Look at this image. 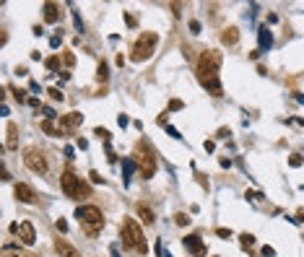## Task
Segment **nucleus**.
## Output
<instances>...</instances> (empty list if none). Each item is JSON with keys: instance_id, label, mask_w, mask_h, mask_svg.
Listing matches in <instances>:
<instances>
[{"instance_id": "f257e3e1", "label": "nucleus", "mask_w": 304, "mask_h": 257, "mask_svg": "<svg viewBox=\"0 0 304 257\" xmlns=\"http://www.w3.org/2000/svg\"><path fill=\"white\" fill-rule=\"evenodd\" d=\"M219 70H221V52L216 50H206L198 60V78L213 96H221V81H219Z\"/></svg>"}, {"instance_id": "f03ea898", "label": "nucleus", "mask_w": 304, "mask_h": 257, "mask_svg": "<svg viewBox=\"0 0 304 257\" xmlns=\"http://www.w3.org/2000/svg\"><path fill=\"white\" fill-rule=\"evenodd\" d=\"M120 237H122V244L127 249H136V252H143L146 254V239H143V229L138 226L136 218H125L122 226H120Z\"/></svg>"}, {"instance_id": "7ed1b4c3", "label": "nucleus", "mask_w": 304, "mask_h": 257, "mask_svg": "<svg viewBox=\"0 0 304 257\" xmlns=\"http://www.w3.org/2000/svg\"><path fill=\"white\" fill-rule=\"evenodd\" d=\"M76 218H78V224L83 226V231L89 234V237H96V234L102 231V226H104V216H102V210L96 205H81L76 210Z\"/></svg>"}, {"instance_id": "20e7f679", "label": "nucleus", "mask_w": 304, "mask_h": 257, "mask_svg": "<svg viewBox=\"0 0 304 257\" xmlns=\"http://www.w3.org/2000/svg\"><path fill=\"white\" fill-rule=\"evenodd\" d=\"M156 42H159V36H156L154 31H146V34H141V36H138V42L133 45V52H130V60H133V62H143V60H148L151 55H154V50H156Z\"/></svg>"}, {"instance_id": "39448f33", "label": "nucleus", "mask_w": 304, "mask_h": 257, "mask_svg": "<svg viewBox=\"0 0 304 257\" xmlns=\"http://www.w3.org/2000/svg\"><path fill=\"white\" fill-rule=\"evenodd\" d=\"M136 161H138V169H141L143 179H151V177H154V171H156V159H154V151H151L148 143L141 140V143L136 145Z\"/></svg>"}, {"instance_id": "423d86ee", "label": "nucleus", "mask_w": 304, "mask_h": 257, "mask_svg": "<svg viewBox=\"0 0 304 257\" xmlns=\"http://www.w3.org/2000/svg\"><path fill=\"white\" fill-rule=\"evenodd\" d=\"M60 185H62L65 198H71V200H78L81 195H86V192H89V187H86V185L81 182V177H76L71 169H65V171H62Z\"/></svg>"}, {"instance_id": "0eeeda50", "label": "nucleus", "mask_w": 304, "mask_h": 257, "mask_svg": "<svg viewBox=\"0 0 304 257\" xmlns=\"http://www.w3.org/2000/svg\"><path fill=\"white\" fill-rule=\"evenodd\" d=\"M24 164L34 171V174H47V159H45V154H42V151H37V148H26Z\"/></svg>"}, {"instance_id": "6e6552de", "label": "nucleus", "mask_w": 304, "mask_h": 257, "mask_svg": "<svg viewBox=\"0 0 304 257\" xmlns=\"http://www.w3.org/2000/svg\"><path fill=\"white\" fill-rule=\"evenodd\" d=\"M11 231H13L16 237L21 239V244H34V242H37L34 226H31L29 221H24V224H13V226H11Z\"/></svg>"}, {"instance_id": "1a4fd4ad", "label": "nucleus", "mask_w": 304, "mask_h": 257, "mask_svg": "<svg viewBox=\"0 0 304 257\" xmlns=\"http://www.w3.org/2000/svg\"><path fill=\"white\" fill-rule=\"evenodd\" d=\"M81 122H83V115H78V112L62 115V117H60V130H62V135H65V133H71V130H76Z\"/></svg>"}, {"instance_id": "9d476101", "label": "nucleus", "mask_w": 304, "mask_h": 257, "mask_svg": "<svg viewBox=\"0 0 304 257\" xmlns=\"http://www.w3.org/2000/svg\"><path fill=\"white\" fill-rule=\"evenodd\" d=\"M182 244H185V247H187L195 257H203V254H206V244L200 242L198 234H190V237H185V239H182Z\"/></svg>"}, {"instance_id": "9b49d317", "label": "nucleus", "mask_w": 304, "mask_h": 257, "mask_svg": "<svg viewBox=\"0 0 304 257\" xmlns=\"http://www.w3.org/2000/svg\"><path fill=\"white\" fill-rule=\"evenodd\" d=\"M16 198H18L21 203H34V200H37L34 190H31L29 185H24V182H18V185H16Z\"/></svg>"}, {"instance_id": "f8f14e48", "label": "nucleus", "mask_w": 304, "mask_h": 257, "mask_svg": "<svg viewBox=\"0 0 304 257\" xmlns=\"http://www.w3.org/2000/svg\"><path fill=\"white\" fill-rule=\"evenodd\" d=\"M60 16H62V11H60L57 3H45V21L47 24H57Z\"/></svg>"}, {"instance_id": "ddd939ff", "label": "nucleus", "mask_w": 304, "mask_h": 257, "mask_svg": "<svg viewBox=\"0 0 304 257\" xmlns=\"http://www.w3.org/2000/svg\"><path fill=\"white\" fill-rule=\"evenodd\" d=\"M257 39H260V52L271 50V45H273V34H271V29H268V26H260Z\"/></svg>"}, {"instance_id": "4468645a", "label": "nucleus", "mask_w": 304, "mask_h": 257, "mask_svg": "<svg viewBox=\"0 0 304 257\" xmlns=\"http://www.w3.org/2000/svg\"><path fill=\"white\" fill-rule=\"evenodd\" d=\"M55 249H57L62 257H81V254H78V252H76L68 242H65V239H57V242H55Z\"/></svg>"}, {"instance_id": "2eb2a0df", "label": "nucleus", "mask_w": 304, "mask_h": 257, "mask_svg": "<svg viewBox=\"0 0 304 257\" xmlns=\"http://www.w3.org/2000/svg\"><path fill=\"white\" fill-rule=\"evenodd\" d=\"M42 130H45L47 135H52V138H57V135H62V130H60V127L55 125V120H42Z\"/></svg>"}, {"instance_id": "dca6fc26", "label": "nucleus", "mask_w": 304, "mask_h": 257, "mask_svg": "<svg viewBox=\"0 0 304 257\" xmlns=\"http://www.w3.org/2000/svg\"><path fill=\"white\" fill-rule=\"evenodd\" d=\"M138 216L143 218V224H146V226H151V224L156 221V216H154V210H151L148 205H143V203L138 205Z\"/></svg>"}, {"instance_id": "f3484780", "label": "nucleus", "mask_w": 304, "mask_h": 257, "mask_svg": "<svg viewBox=\"0 0 304 257\" xmlns=\"http://www.w3.org/2000/svg\"><path fill=\"white\" fill-rule=\"evenodd\" d=\"M221 39H224V45H237V42H240V31H237L234 26H229V29L221 34Z\"/></svg>"}, {"instance_id": "a211bd4d", "label": "nucleus", "mask_w": 304, "mask_h": 257, "mask_svg": "<svg viewBox=\"0 0 304 257\" xmlns=\"http://www.w3.org/2000/svg\"><path fill=\"white\" fill-rule=\"evenodd\" d=\"M16 133H18V130H16V125L8 122V135H11V138H8V148H16Z\"/></svg>"}, {"instance_id": "6ab92c4d", "label": "nucleus", "mask_w": 304, "mask_h": 257, "mask_svg": "<svg viewBox=\"0 0 304 257\" xmlns=\"http://www.w3.org/2000/svg\"><path fill=\"white\" fill-rule=\"evenodd\" d=\"M96 78H99L102 83L110 78V68H107V62H99V73H96Z\"/></svg>"}, {"instance_id": "aec40b11", "label": "nucleus", "mask_w": 304, "mask_h": 257, "mask_svg": "<svg viewBox=\"0 0 304 257\" xmlns=\"http://www.w3.org/2000/svg\"><path fill=\"white\" fill-rule=\"evenodd\" d=\"M45 65H47L50 70H60V57H57V55L47 57V60H45Z\"/></svg>"}, {"instance_id": "412c9836", "label": "nucleus", "mask_w": 304, "mask_h": 257, "mask_svg": "<svg viewBox=\"0 0 304 257\" xmlns=\"http://www.w3.org/2000/svg\"><path fill=\"white\" fill-rule=\"evenodd\" d=\"M190 221H192V218L187 216V213H177V216H175V224H177V226H187Z\"/></svg>"}, {"instance_id": "4be33fe9", "label": "nucleus", "mask_w": 304, "mask_h": 257, "mask_svg": "<svg viewBox=\"0 0 304 257\" xmlns=\"http://www.w3.org/2000/svg\"><path fill=\"white\" fill-rule=\"evenodd\" d=\"M240 242H242V247H252V244H255V237H252V234H242Z\"/></svg>"}, {"instance_id": "5701e85b", "label": "nucleus", "mask_w": 304, "mask_h": 257, "mask_svg": "<svg viewBox=\"0 0 304 257\" xmlns=\"http://www.w3.org/2000/svg\"><path fill=\"white\" fill-rule=\"evenodd\" d=\"M94 135H99L104 143H110V130H104V127H96V130H94Z\"/></svg>"}, {"instance_id": "b1692460", "label": "nucleus", "mask_w": 304, "mask_h": 257, "mask_svg": "<svg viewBox=\"0 0 304 257\" xmlns=\"http://www.w3.org/2000/svg\"><path fill=\"white\" fill-rule=\"evenodd\" d=\"M47 94H50V99H55V101H62V91H60V89H50Z\"/></svg>"}, {"instance_id": "393cba45", "label": "nucleus", "mask_w": 304, "mask_h": 257, "mask_svg": "<svg viewBox=\"0 0 304 257\" xmlns=\"http://www.w3.org/2000/svg\"><path fill=\"white\" fill-rule=\"evenodd\" d=\"M62 60H65V65H68V68H71V65H73V62H76V55H73V52H65V55H62Z\"/></svg>"}, {"instance_id": "a878e982", "label": "nucleus", "mask_w": 304, "mask_h": 257, "mask_svg": "<svg viewBox=\"0 0 304 257\" xmlns=\"http://www.w3.org/2000/svg\"><path fill=\"white\" fill-rule=\"evenodd\" d=\"M169 109H175V112L182 109V101H180V99H172V101H169Z\"/></svg>"}, {"instance_id": "bb28decb", "label": "nucleus", "mask_w": 304, "mask_h": 257, "mask_svg": "<svg viewBox=\"0 0 304 257\" xmlns=\"http://www.w3.org/2000/svg\"><path fill=\"white\" fill-rule=\"evenodd\" d=\"M289 164H291V166H301V156H296V154H294V156L289 159Z\"/></svg>"}, {"instance_id": "cd10ccee", "label": "nucleus", "mask_w": 304, "mask_h": 257, "mask_svg": "<svg viewBox=\"0 0 304 257\" xmlns=\"http://www.w3.org/2000/svg\"><path fill=\"white\" fill-rule=\"evenodd\" d=\"M24 94H26V91H21V89H13V96H16L18 101H24V99H26Z\"/></svg>"}, {"instance_id": "c85d7f7f", "label": "nucleus", "mask_w": 304, "mask_h": 257, "mask_svg": "<svg viewBox=\"0 0 304 257\" xmlns=\"http://www.w3.org/2000/svg\"><path fill=\"white\" fill-rule=\"evenodd\" d=\"M190 31H192V34L200 31V24H198V21H190Z\"/></svg>"}, {"instance_id": "c756f323", "label": "nucleus", "mask_w": 304, "mask_h": 257, "mask_svg": "<svg viewBox=\"0 0 304 257\" xmlns=\"http://www.w3.org/2000/svg\"><path fill=\"white\" fill-rule=\"evenodd\" d=\"M216 234H219V237H224V239H229V237H231V231H229V229H219Z\"/></svg>"}, {"instance_id": "7c9ffc66", "label": "nucleus", "mask_w": 304, "mask_h": 257, "mask_svg": "<svg viewBox=\"0 0 304 257\" xmlns=\"http://www.w3.org/2000/svg\"><path fill=\"white\" fill-rule=\"evenodd\" d=\"M55 226H57V229H60V231H68V224H65V221H62V218H57V224H55Z\"/></svg>"}, {"instance_id": "2f4dec72", "label": "nucleus", "mask_w": 304, "mask_h": 257, "mask_svg": "<svg viewBox=\"0 0 304 257\" xmlns=\"http://www.w3.org/2000/svg\"><path fill=\"white\" fill-rule=\"evenodd\" d=\"M125 21H127V26H136V18L130 16V13H125Z\"/></svg>"}, {"instance_id": "473e14b6", "label": "nucleus", "mask_w": 304, "mask_h": 257, "mask_svg": "<svg viewBox=\"0 0 304 257\" xmlns=\"http://www.w3.org/2000/svg\"><path fill=\"white\" fill-rule=\"evenodd\" d=\"M263 254H265V257H273L276 252H273V247H263Z\"/></svg>"}, {"instance_id": "72a5a7b5", "label": "nucleus", "mask_w": 304, "mask_h": 257, "mask_svg": "<svg viewBox=\"0 0 304 257\" xmlns=\"http://www.w3.org/2000/svg\"><path fill=\"white\" fill-rule=\"evenodd\" d=\"M50 45H52V50L60 47V36H52V39H50Z\"/></svg>"}, {"instance_id": "f704fd0d", "label": "nucleus", "mask_w": 304, "mask_h": 257, "mask_svg": "<svg viewBox=\"0 0 304 257\" xmlns=\"http://www.w3.org/2000/svg\"><path fill=\"white\" fill-rule=\"evenodd\" d=\"M117 122H120V127H125V125H127V117H125V115H120V117H117Z\"/></svg>"}]
</instances>
